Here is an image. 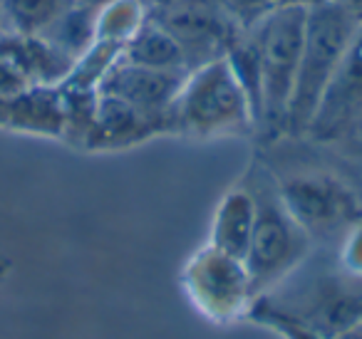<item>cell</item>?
Here are the masks:
<instances>
[{
	"mask_svg": "<svg viewBox=\"0 0 362 339\" xmlns=\"http://www.w3.org/2000/svg\"><path fill=\"white\" fill-rule=\"evenodd\" d=\"M149 18L151 11L146 0H112L110 6L97 11L95 42L124 47Z\"/></svg>",
	"mask_w": 362,
	"mask_h": 339,
	"instance_id": "15",
	"label": "cell"
},
{
	"mask_svg": "<svg viewBox=\"0 0 362 339\" xmlns=\"http://www.w3.org/2000/svg\"><path fill=\"white\" fill-rule=\"evenodd\" d=\"M184 80H187V72L149 70V67L132 65L119 55L102 77L97 92L122 100L141 117H146L161 134H166L171 131V112Z\"/></svg>",
	"mask_w": 362,
	"mask_h": 339,
	"instance_id": "8",
	"label": "cell"
},
{
	"mask_svg": "<svg viewBox=\"0 0 362 339\" xmlns=\"http://www.w3.org/2000/svg\"><path fill=\"white\" fill-rule=\"evenodd\" d=\"M8 273H11V260L8 258H0V282L8 278Z\"/></svg>",
	"mask_w": 362,
	"mask_h": 339,
	"instance_id": "22",
	"label": "cell"
},
{
	"mask_svg": "<svg viewBox=\"0 0 362 339\" xmlns=\"http://www.w3.org/2000/svg\"><path fill=\"white\" fill-rule=\"evenodd\" d=\"M337 339H362V327H360V329H352V332L340 334Z\"/></svg>",
	"mask_w": 362,
	"mask_h": 339,
	"instance_id": "23",
	"label": "cell"
},
{
	"mask_svg": "<svg viewBox=\"0 0 362 339\" xmlns=\"http://www.w3.org/2000/svg\"><path fill=\"white\" fill-rule=\"evenodd\" d=\"M256 228L243 263L256 297H261L303 268L310 255L313 240L288 213L278 189L256 194Z\"/></svg>",
	"mask_w": 362,
	"mask_h": 339,
	"instance_id": "4",
	"label": "cell"
},
{
	"mask_svg": "<svg viewBox=\"0 0 362 339\" xmlns=\"http://www.w3.org/2000/svg\"><path fill=\"white\" fill-rule=\"evenodd\" d=\"M8 30V23H6V16H3V8H0V35Z\"/></svg>",
	"mask_w": 362,
	"mask_h": 339,
	"instance_id": "24",
	"label": "cell"
},
{
	"mask_svg": "<svg viewBox=\"0 0 362 339\" xmlns=\"http://www.w3.org/2000/svg\"><path fill=\"white\" fill-rule=\"evenodd\" d=\"M283 206L310 240H345L362 223V194L330 171H303L276 186Z\"/></svg>",
	"mask_w": 362,
	"mask_h": 339,
	"instance_id": "5",
	"label": "cell"
},
{
	"mask_svg": "<svg viewBox=\"0 0 362 339\" xmlns=\"http://www.w3.org/2000/svg\"><path fill=\"white\" fill-rule=\"evenodd\" d=\"M122 60L132 65L149 67V70H166V72H189L187 55L181 50L179 40L171 35V30L151 16L141 25V30L122 47Z\"/></svg>",
	"mask_w": 362,
	"mask_h": 339,
	"instance_id": "13",
	"label": "cell"
},
{
	"mask_svg": "<svg viewBox=\"0 0 362 339\" xmlns=\"http://www.w3.org/2000/svg\"><path fill=\"white\" fill-rule=\"evenodd\" d=\"M187 3H192V0H146V6H149V11L154 18L166 16V13L176 11V8H181V6H187Z\"/></svg>",
	"mask_w": 362,
	"mask_h": 339,
	"instance_id": "20",
	"label": "cell"
},
{
	"mask_svg": "<svg viewBox=\"0 0 362 339\" xmlns=\"http://www.w3.org/2000/svg\"><path fill=\"white\" fill-rule=\"evenodd\" d=\"M95 25L97 11L80 6V3H70L65 13L42 32V37H47L57 50H62L67 57L77 62L95 45Z\"/></svg>",
	"mask_w": 362,
	"mask_h": 339,
	"instance_id": "14",
	"label": "cell"
},
{
	"mask_svg": "<svg viewBox=\"0 0 362 339\" xmlns=\"http://www.w3.org/2000/svg\"><path fill=\"white\" fill-rule=\"evenodd\" d=\"M161 134L146 117L124 105L122 100L97 92L95 126H92L87 149L90 151H110L136 146L151 136Z\"/></svg>",
	"mask_w": 362,
	"mask_h": 339,
	"instance_id": "12",
	"label": "cell"
},
{
	"mask_svg": "<svg viewBox=\"0 0 362 339\" xmlns=\"http://www.w3.org/2000/svg\"><path fill=\"white\" fill-rule=\"evenodd\" d=\"M28 87H33L16 67L11 65L8 60L0 57V100H6V97H16L21 92H25Z\"/></svg>",
	"mask_w": 362,
	"mask_h": 339,
	"instance_id": "19",
	"label": "cell"
},
{
	"mask_svg": "<svg viewBox=\"0 0 362 339\" xmlns=\"http://www.w3.org/2000/svg\"><path fill=\"white\" fill-rule=\"evenodd\" d=\"M184 287L192 302L206 317L218 322H231L238 317H248L256 290L248 278L246 263L221 250L204 245L184 268Z\"/></svg>",
	"mask_w": 362,
	"mask_h": 339,
	"instance_id": "6",
	"label": "cell"
},
{
	"mask_svg": "<svg viewBox=\"0 0 362 339\" xmlns=\"http://www.w3.org/2000/svg\"><path fill=\"white\" fill-rule=\"evenodd\" d=\"M248 319L273 329V332H278L283 339H327L325 334H320L315 327H310L305 319L296 317L293 312L283 309L281 304H276L271 297H266V295L253 299L251 309H248Z\"/></svg>",
	"mask_w": 362,
	"mask_h": 339,
	"instance_id": "17",
	"label": "cell"
},
{
	"mask_svg": "<svg viewBox=\"0 0 362 339\" xmlns=\"http://www.w3.org/2000/svg\"><path fill=\"white\" fill-rule=\"evenodd\" d=\"M322 0H276V8H313Z\"/></svg>",
	"mask_w": 362,
	"mask_h": 339,
	"instance_id": "21",
	"label": "cell"
},
{
	"mask_svg": "<svg viewBox=\"0 0 362 339\" xmlns=\"http://www.w3.org/2000/svg\"><path fill=\"white\" fill-rule=\"evenodd\" d=\"M308 8H273L263 20L248 28L261 67V121L258 129L271 136L286 134L288 105L296 85L298 62L305 37Z\"/></svg>",
	"mask_w": 362,
	"mask_h": 339,
	"instance_id": "3",
	"label": "cell"
},
{
	"mask_svg": "<svg viewBox=\"0 0 362 339\" xmlns=\"http://www.w3.org/2000/svg\"><path fill=\"white\" fill-rule=\"evenodd\" d=\"M360 25V18L337 6L335 0H322L317 6L308 8L303 52L300 62H298L291 105H288V136H305L317 100H320L322 90L327 87L332 72L340 65L342 55H345L347 45Z\"/></svg>",
	"mask_w": 362,
	"mask_h": 339,
	"instance_id": "2",
	"label": "cell"
},
{
	"mask_svg": "<svg viewBox=\"0 0 362 339\" xmlns=\"http://www.w3.org/2000/svg\"><path fill=\"white\" fill-rule=\"evenodd\" d=\"M218 6L241 30H248L276 8V0H218Z\"/></svg>",
	"mask_w": 362,
	"mask_h": 339,
	"instance_id": "18",
	"label": "cell"
},
{
	"mask_svg": "<svg viewBox=\"0 0 362 339\" xmlns=\"http://www.w3.org/2000/svg\"><path fill=\"white\" fill-rule=\"evenodd\" d=\"M362 126V25L347 45L340 65L322 90L310 117L305 136L320 144H332L345 136H357Z\"/></svg>",
	"mask_w": 362,
	"mask_h": 339,
	"instance_id": "7",
	"label": "cell"
},
{
	"mask_svg": "<svg viewBox=\"0 0 362 339\" xmlns=\"http://www.w3.org/2000/svg\"><path fill=\"white\" fill-rule=\"evenodd\" d=\"M0 126L40 136H62L65 107L60 87H28L21 95L0 100Z\"/></svg>",
	"mask_w": 362,
	"mask_h": 339,
	"instance_id": "10",
	"label": "cell"
},
{
	"mask_svg": "<svg viewBox=\"0 0 362 339\" xmlns=\"http://www.w3.org/2000/svg\"><path fill=\"white\" fill-rule=\"evenodd\" d=\"M256 194L248 186H233L216 203L206 245L231 258L246 260L256 228Z\"/></svg>",
	"mask_w": 362,
	"mask_h": 339,
	"instance_id": "11",
	"label": "cell"
},
{
	"mask_svg": "<svg viewBox=\"0 0 362 339\" xmlns=\"http://www.w3.org/2000/svg\"><path fill=\"white\" fill-rule=\"evenodd\" d=\"M251 129H258L256 112L226 55L187 72L171 112V134L218 139Z\"/></svg>",
	"mask_w": 362,
	"mask_h": 339,
	"instance_id": "1",
	"label": "cell"
},
{
	"mask_svg": "<svg viewBox=\"0 0 362 339\" xmlns=\"http://www.w3.org/2000/svg\"><path fill=\"white\" fill-rule=\"evenodd\" d=\"M72 0H0L8 30L42 35Z\"/></svg>",
	"mask_w": 362,
	"mask_h": 339,
	"instance_id": "16",
	"label": "cell"
},
{
	"mask_svg": "<svg viewBox=\"0 0 362 339\" xmlns=\"http://www.w3.org/2000/svg\"><path fill=\"white\" fill-rule=\"evenodd\" d=\"M0 57L8 60L33 87H62L75 60L57 50L47 37L6 30L0 35Z\"/></svg>",
	"mask_w": 362,
	"mask_h": 339,
	"instance_id": "9",
	"label": "cell"
},
{
	"mask_svg": "<svg viewBox=\"0 0 362 339\" xmlns=\"http://www.w3.org/2000/svg\"><path fill=\"white\" fill-rule=\"evenodd\" d=\"M357 136H360V139H362V126H360V131H357Z\"/></svg>",
	"mask_w": 362,
	"mask_h": 339,
	"instance_id": "25",
	"label": "cell"
}]
</instances>
